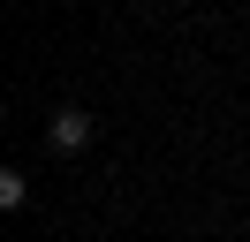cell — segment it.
I'll return each instance as SVG.
<instances>
[{
	"label": "cell",
	"instance_id": "1",
	"mask_svg": "<svg viewBox=\"0 0 250 242\" xmlns=\"http://www.w3.org/2000/svg\"><path fill=\"white\" fill-rule=\"evenodd\" d=\"M91 136H99V121L83 114V106H61V114L46 121V144H53V151H83Z\"/></svg>",
	"mask_w": 250,
	"mask_h": 242
},
{
	"label": "cell",
	"instance_id": "2",
	"mask_svg": "<svg viewBox=\"0 0 250 242\" xmlns=\"http://www.w3.org/2000/svg\"><path fill=\"white\" fill-rule=\"evenodd\" d=\"M0 204H8V212H23V204H31V182H23V166H0Z\"/></svg>",
	"mask_w": 250,
	"mask_h": 242
}]
</instances>
